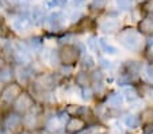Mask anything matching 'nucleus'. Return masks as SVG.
Instances as JSON below:
<instances>
[{"mask_svg": "<svg viewBox=\"0 0 153 134\" xmlns=\"http://www.w3.org/2000/svg\"><path fill=\"white\" fill-rule=\"evenodd\" d=\"M27 46H29V49L31 50H35V52H41V50L43 49V41H42V38L41 37H31L29 39V41H27Z\"/></svg>", "mask_w": 153, "mask_h": 134, "instance_id": "aec40b11", "label": "nucleus"}, {"mask_svg": "<svg viewBox=\"0 0 153 134\" xmlns=\"http://www.w3.org/2000/svg\"><path fill=\"white\" fill-rule=\"evenodd\" d=\"M58 58H60V65H67V67H73L79 61L80 57V50L76 45L65 44L57 50Z\"/></svg>", "mask_w": 153, "mask_h": 134, "instance_id": "f03ea898", "label": "nucleus"}, {"mask_svg": "<svg viewBox=\"0 0 153 134\" xmlns=\"http://www.w3.org/2000/svg\"><path fill=\"white\" fill-rule=\"evenodd\" d=\"M4 131H8V133L16 134L19 133L22 129H23V117L20 114L15 113V111H10L4 115L3 122H1Z\"/></svg>", "mask_w": 153, "mask_h": 134, "instance_id": "7ed1b4c3", "label": "nucleus"}, {"mask_svg": "<svg viewBox=\"0 0 153 134\" xmlns=\"http://www.w3.org/2000/svg\"><path fill=\"white\" fill-rule=\"evenodd\" d=\"M138 31L145 35H150L153 33V19L150 18H144L138 23Z\"/></svg>", "mask_w": 153, "mask_h": 134, "instance_id": "f3484780", "label": "nucleus"}, {"mask_svg": "<svg viewBox=\"0 0 153 134\" xmlns=\"http://www.w3.org/2000/svg\"><path fill=\"white\" fill-rule=\"evenodd\" d=\"M45 23L48 24L50 31H58V30L62 29L64 23H65V16H64L62 12L54 11L45 19Z\"/></svg>", "mask_w": 153, "mask_h": 134, "instance_id": "0eeeda50", "label": "nucleus"}, {"mask_svg": "<svg viewBox=\"0 0 153 134\" xmlns=\"http://www.w3.org/2000/svg\"><path fill=\"white\" fill-rule=\"evenodd\" d=\"M83 111L84 107L83 106H79V104H68L64 110V113L67 114L69 118H75V117H80L83 115Z\"/></svg>", "mask_w": 153, "mask_h": 134, "instance_id": "a211bd4d", "label": "nucleus"}, {"mask_svg": "<svg viewBox=\"0 0 153 134\" xmlns=\"http://www.w3.org/2000/svg\"><path fill=\"white\" fill-rule=\"evenodd\" d=\"M75 84L80 88H87V87H91L92 81H91V76L88 72L85 70H80V72L76 73L75 76Z\"/></svg>", "mask_w": 153, "mask_h": 134, "instance_id": "f8f14e48", "label": "nucleus"}, {"mask_svg": "<svg viewBox=\"0 0 153 134\" xmlns=\"http://www.w3.org/2000/svg\"><path fill=\"white\" fill-rule=\"evenodd\" d=\"M119 27H121L119 21H117V19H111V18L104 19V21L99 24L100 31L104 33V34H114V33L119 31Z\"/></svg>", "mask_w": 153, "mask_h": 134, "instance_id": "9d476101", "label": "nucleus"}, {"mask_svg": "<svg viewBox=\"0 0 153 134\" xmlns=\"http://www.w3.org/2000/svg\"><path fill=\"white\" fill-rule=\"evenodd\" d=\"M87 45H88V49H90L91 52L96 50V45H98V39H96V37L91 35V37L88 38V41H87Z\"/></svg>", "mask_w": 153, "mask_h": 134, "instance_id": "7c9ffc66", "label": "nucleus"}, {"mask_svg": "<svg viewBox=\"0 0 153 134\" xmlns=\"http://www.w3.org/2000/svg\"><path fill=\"white\" fill-rule=\"evenodd\" d=\"M69 19H71V23H72V24L79 23V22L83 19V12H81L80 10H77V11H73L72 14H71Z\"/></svg>", "mask_w": 153, "mask_h": 134, "instance_id": "bb28decb", "label": "nucleus"}, {"mask_svg": "<svg viewBox=\"0 0 153 134\" xmlns=\"http://www.w3.org/2000/svg\"><path fill=\"white\" fill-rule=\"evenodd\" d=\"M87 122L80 117H75V118H69L68 122L64 126L65 134H80L81 131H84L87 129Z\"/></svg>", "mask_w": 153, "mask_h": 134, "instance_id": "423d86ee", "label": "nucleus"}, {"mask_svg": "<svg viewBox=\"0 0 153 134\" xmlns=\"http://www.w3.org/2000/svg\"><path fill=\"white\" fill-rule=\"evenodd\" d=\"M43 6L49 10H54L60 6V0H43Z\"/></svg>", "mask_w": 153, "mask_h": 134, "instance_id": "c756f323", "label": "nucleus"}, {"mask_svg": "<svg viewBox=\"0 0 153 134\" xmlns=\"http://www.w3.org/2000/svg\"><path fill=\"white\" fill-rule=\"evenodd\" d=\"M29 21H30V24H34V26H39V24L45 23V14H43L42 7L35 6L30 10Z\"/></svg>", "mask_w": 153, "mask_h": 134, "instance_id": "9b49d317", "label": "nucleus"}, {"mask_svg": "<svg viewBox=\"0 0 153 134\" xmlns=\"http://www.w3.org/2000/svg\"><path fill=\"white\" fill-rule=\"evenodd\" d=\"M81 65H83V67L87 69V72H88V69H92V68L95 67V60H94V57L91 54H83Z\"/></svg>", "mask_w": 153, "mask_h": 134, "instance_id": "412c9836", "label": "nucleus"}, {"mask_svg": "<svg viewBox=\"0 0 153 134\" xmlns=\"http://www.w3.org/2000/svg\"><path fill=\"white\" fill-rule=\"evenodd\" d=\"M123 96H122V93L119 92H113L111 95L107 96V107L108 108H121L122 104H123Z\"/></svg>", "mask_w": 153, "mask_h": 134, "instance_id": "4468645a", "label": "nucleus"}, {"mask_svg": "<svg viewBox=\"0 0 153 134\" xmlns=\"http://www.w3.org/2000/svg\"><path fill=\"white\" fill-rule=\"evenodd\" d=\"M119 11H129L131 7V0H115Z\"/></svg>", "mask_w": 153, "mask_h": 134, "instance_id": "393cba45", "label": "nucleus"}, {"mask_svg": "<svg viewBox=\"0 0 153 134\" xmlns=\"http://www.w3.org/2000/svg\"><path fill=\"white\" fill-rule=\"evenodd\" d=\"M4 65H6V60H4V57H1V56H0V69H1Z\"/></svg>", "mask_w": 153, "mask_h": 134, "instance_id": "e433bc0d", "label": "nucleus"}, {"mask_svg": "<svg viewBox=\"0 0 153 134\" xmlns=\"http://www.w3.org/2000/svg\"><path fill=\"white\" fill-rule=\"evenodd\" d=\"M15 79V72H14V68L11 65L6 64L1 69H0V81L3 83L4 85L10 84L12 83V80Z\"/></svg>", "mask_w": 153, "mask_h": 134, "instance_id": "ddd939ff", "label": "nucleus"}, {"mask_svg": "<svg viewBox=\"0 0 153 134\" xmlns=\"http://www.w3.org/2000/svg\"><path fill=\"white\" fill-rule=\"evenodd\" d=\"M0 3L4 8L8 10H15L20 6V0H0Z\"/></svg>", "mask_w": 153, "mask_h": 134, "instance_id": "b1692460", "label": "nucleus"}, {"mask_svg": "<svg viewBox=\"0 0 153 134\" xmlns=\"http://www.w3.org/2000/svg\"><path fill=\"white\" fill-rule=\"evenodd\" d=\"M72 70H73V67H67V65H60V69H58V72H60L62 76H69Z\"/></svg>", "mask_w": 153, "mask_h": 134, "instance_id": "2f4dec72", "label": "nucleus"}, {"mask_svg": "<svg viewBox=\"0 0 153 134\" xmlns=\"http://www.w3.org/2000/svg\"><path fill=\"white\" fill-rule=\"evenodd\" d=\"M92 88V91H94V95H102V93L104 92V90H106V87H104V84H103V81H100V83H94V87H91Z\"/></svg>", "mask_w": 153, "mask_h": 134, "instance_id": "cd10ccee", "label": "nucleus"}, {"mask_svg": "<svg viewBox=\"0 0 153 134\" xmlns=\"http://www.w3.org/2000/svg\"><path fill=\"white\" fill-rule=\"evenodd\" d=\"M99 65H100L102 69H110V68H113V61H110L107 58H100Z\"/></svg>", "mask_w": 153, "mask_h": 134, "instance_id": "473e14b6", "label": "nucleus"}, {"mask_svg": "<svg viewBox=\"0 0 153 134\" xmlns=\"http://www.w3.org/2000/svg\"><path fill=\"white\" fill-rule=\"evenodd\" d=\"M107 4V0H92V3H91V8L92 10H103Z\"/></svg>", "mask_w": 153, "mask_h": 134, "instance_id": "c85d7f7f", "label": "nucleus"}, {"mask_svg": "<svg viewBox=\"0 0 153 134\" xmlns=\"http://www.w3.org/2000/svg\"><path fill=\"white\" fill-rule=\"evenodd\" d=\"M142 134H153V122L145 123V126L142 127Z\"/></svg>", "mask_w": 153, "mask_h": 134, "instance_id": "72a5a7b5", "label": "nucleus"}, {"mask_svg": "<svg viewBox=\"0 0 153 134\" xmlns=\"http://www.w3.org/2000/svg\"><path fill=\"white\" fill-rule=\"evenodd\" d=\"M103 134H111V133H103Z\"/></svg>", "mask_w": 153, "mask_h": 134, "instance_id": "ea45409f", "label": "nucleus"}, {"mask_svg": "<svg viewBox=\"0 0 153 134\" xmlns=\"http://www.w3.org/2000/svg\"><path fill=\"white\" fill-rule=\"evenodd\" d=\"M15 72V79L18 80V84H26L31 80L33 77V72L29 67H25V65H18L16 69H14Z\"/></svg>", "mask_w": 153, "mask_h": 134, "instance_id": "6e6552de", "label": "nucleus"}, {"mask_svg": "<svg viewBox=\"0 0 153 134\" xmlns=\"http://www.w3.org/2000/svg\"><path fill=\"white\" fill-rule=\"evenodd\" d=\"M118 41L121 42V45L125 49L130 50V52H138L141 49V37H140V33L137 30L131 29V27H127L119 31L118 34Z\"/></svg>", "mask_w": 153, "mask_h": 134, "instance_id": "f257e3e1", "label": "nucleus"}, {"mask_svg": "<svg viewBox=\"0 0 153 134\" xmlns=\"http://www.w3.org/2000/svg\"><path fill=\"white\" fill-rule=\"evenodd\" d=\"M140 119H141V122H146V123L153 122V108L152 107L145 108V110L141 113Z\"/></svg>", "mask_w": 153, "mask_h": 134, "instance_id": "4be33fe9", "label": "nucleus"}, {"mask_svg": "<svg viewBox=\"0 0 153 134\" xmlns=\"http://www.w3.org/2000/svg\"><path fill=\"white\" fill-rule=\"evenodd\" d=\"M146 77L153 81V65H148L146 67Z\"/></svg>", "mask_w": 153, "mask_h": 134, "instance_id": "f704fd0d", "label": "nucleus"}, {"mask_svg": "<svg viewBox=\"0 0 153 134\" xmlns=\"http://www.w3.org/2000/svg\"><path fill=\"white\" fill-rule=\"evenodd\" d=\"M34 108V99L30 93L27 92H22L19 96L16 98L14 103H12V111L20 114V115H25L29 111H31Z\"/></svg>", "mask_w": 153, "mask_h": 134, "instance_id": "20e7f679", "label": "nucleus"}, {"mask_svg": "<svg viewBox=\"0 0 153 134\" xmlns=\"http://www.w3.org/2000/svg\"><path fill=\"white\" fill-rule=\"evenodd\" d=\"M3 88H4V84L0 81V95H1V92H3Z\"/></svg>", "mask_w": 153, "mask_h": 134, "instance_id": "4c0bfd02", "label": "nucleus"}, {"mask_svg": "<svg viewBox=\"0 0 153 134\" xmlns=\"http://www.w3.org/2000/svg\"><path fill=\"white\" fill-rule=\"evenodd\" d=\"M98 44L100 45V47H102V50H103L106 54H108V56H117L118 54V47L117 46H114V45H111V44H108V42L104 39V38H100V39H98Z\"/></svg>", "mask_w": 153, "mask_h": 134, "instance_id": "6ab92c4d", "label": "nucleus"}, {"mask_svg": "<svg viewBox=\"0 0 153 134\" xmlns=\"http://www.w3.org/2000/svg\"><path fill=\"white\" fill-rule=\"evenodd\" d=\"M90 76H91V81L92 83L103 81V77H104V75L102 73V70H94L92 73H90Z\"/></svg>", "mask_w": 153, "mask_h": 134, "instance_id": "a878e982", "label": "nucleus"}, {"mask_svg": "<svg viewBox=\"0 0 153 134\" xmlns=\"http://www.w3.org/2000/svg\"><path fill=\"white\" fill-rule=\"evenodd\" d=\"M37 84L45 91H52L56 85V77L54 75H49V73H41L37 77Z\"/></svg>", "mask_w": 153, "mask_h": 134, "instance_id": "1a4fd4ad", "label": "nucleus"}, {"mask_svg": "<svg viewBox=\"0 0 153 134\" xmlns=\"http://www.w3.org/2000/svg\"><path fill=\"white\" fill-rule=\"evenodd\" d=\"M94 91L91 87H87V88H81V99L85 100V102H91L94 99Z\"/></svg>", "mask_w": 153, "mask_h": 134, "instance_id": "5701e85b", "label": "nucleus"}, {"mask_svg": "<svg viewBox=\"0 0 153 134\" xmlns=\"http://www.w3.org/2000/svg\"><path fill=\"white\" fill-rule=\"evenodd\" d=\"M23 92L22 90V85L18 84L16 81H12L10 84H6L3 88V92L0 95V102L4 103V104H11L16 100V98L19 96L20 93Z\"/></svg>", "mask_w": 153, "mask_h": 134, "instance_id": "39448f33", "label": "nucleus"}, {"mask_svg": "<svg viewBox=\"0 0 153 134\" xmlns=\"http://www.w3.org/2000/svg\"><path fill=\"white\" fill-rule=\"evenodd\" d=\"M87 0H73V3H75V6H81V4H84Z\"/></svg>", "mask_w": 153, "mask_h": 134, "instance_id": "c9c22d12", "label": "nucleus"}, {"mask_svg": "<svg viewBox=\"0 0 153 134\" xmlns=\"http://www.w3.org/2000/svg\"><path fill=\"white\" fill-rule=\"evenodd\" d=\"M123 123L127 129L136 130V129H138L140 125H141V119H140V117L136 115V114H127L123 119Z\"/></svg>", "mask_w": 153, "mask_h": 134, "instance_id": "2eb2a0df", "label": "nucleus"}, {"mask_svg": "<svg viewBox=\"0 0 153 134\" xmlns=\"http://www.w3.org/2000/svg\"><path fill=\"white\" fill-rule=\"evenodd\" d=\"M121 93H122V96H123V99L129 100L130 103L136 102V100L138 99V96H140L138 91H137L134 87H131V85H127V87H125L123 90H122Z\"/></svg>", "mask_w": 153, "mask_h": 134, "instance_id": "dca6fc26", "label": "nucleus"}, {"mask_svg": "<svg viewBox=\"0 0 153 134\" xmlns=\"http://www.w3.org/2000/svg\"><path fill=\"white\" fill-rule=\"evenodd\" d=\"M136 1H138V3H141V1H146V0H136Z\"/></svg>", "mask_w": 153, "mask_h": 134, "instance_id": "58836bf2", "label": "nucleus"}]
</instances>
